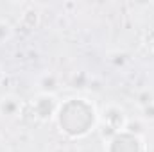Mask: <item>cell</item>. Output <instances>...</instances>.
<instances>
[{"instance_id":"cell-1","label":"cell","mask_w":154,"mask_h":152,"mask_svg":"<svg viewBox=\"0 0 154 152\" xmlns=\"http://www.w3.org/2000/svg\"><path fill=\"white\" fill-rule=\"evenodd\" d=\"M57 129L68 138H84L99 125V111L95 104L84 97H70L61 100L56 114Z\"/></svg>"},{"instance_id":"cell-2","label":"cell","mask_w":154,"mask_h":152,"mask_svg":"<svg viewBox=\"0 0 154 152\" xmlns=\"http://www.w3.org/2000/svg\"><path fill=\"white\" fill-rule=\"evenodd\" d=\"M127 122H129V116L125 113V109L122 106L115 104V102H111V104H106L102 108V111L99 113L97 131L100 132L102 140L108 141L113 136H116V134H120V132L125 131Z\"/></svg>"},{"instance_id":"cell-3","label":"cell","mask_w":154,"mask_h":152,"mask_svg":"<svg viewBox=\"0 0 154 152\" xmlns=\"http://www.w3.org/2000/svg\"><path fill=\"white\" fill-rule=\"evenodd\" d=\"M61 100L57 99V95H45V93H36L31 100V109H32V116L41 122H52L57 114Z\"/></svg>"},{"instance_id":"cell-4","label":"cell","mask_w":154,"mask_h":152,"mask_svg":"<svg viewBox=\"0 0 154 152\" xmlns=\"http://www.w3.org/2000/svg\"><path fill=\"white\" fill-rule=\"evenodd\" d=\"M104 152H145V143L142 136L124 131L104 141Z\"/></svg>"},{"instance_id":"cell-5","label":"cell","mask_w":154,"mask_h":152,"mask_svg":"<svg viewBox=\"0 0 154 152\" xmlns=\"http://www.w3.org/2000/svg\"><path fill=\"white\" fill-rule=\"evenodd\" d=\"M23 102L14 93H5L0 97V116L4 118H16L22 114Z\"/></svg>"},{"instance_id":"cell-6","label":"cell","mask_w":154,"mask_h":152,"mask_svg":"<svg viewBox=\"0 0 154 152\" xmlns=\"http://www.w3.org/2000/svg\"><path fill=\"white\" fill-rule=\"evenodd\" d=\"M38 86V93H45V95H57L59 88H61V79L54 72H45L38 77L36 81Z\"/></svg>"},{"instance_id":"cell-7","label":"cell","mask_w":154,"mask_h":152,"mask_svg":"<svg viewBox=\"0 0 154 152\" xmlns=\"http://www.w3.org/2000/svg\"><path fill=\"white\" fill-rule=\"evenodd\" d=\"M14 36V29L7 20H0V45L11 41Z\"/></svg>"},{"instance_id":"cell-8","label":"cell","mask_w":154,"mask_h":152,"mask_svg":"<svg viewBox=\"0 0 154 152\" xmlns=\"http://www.w3.org/2000/svg\"><path fill=\"white\" fill-rule=\"evenodd\" d=\"M136 104H138V108L142 109V108H145V106H149V104H154V91L152 90H142L138 95H136Z\"/></svg>"},{"instance_id":"cell-9","label":"cell","mask_w":154,"mask_h":152,"mask_svg":"<svg viewBox=\"0 0 154 152\" xmlns=\"http://www.w3.org/2000/svg\"><path fill=\"white\" fill-rule=\"evenodd\" d=\"M140 111H142V118L145 122H154V104H149V106L142 108Z\"/></svg>"},{"instance_id":"cell-10","label":"cell","mask_w":154,"mask_h":152,"mask_svg":"<svg viewBox=\"0 0 154 152\" xmlns=\"http://www.w3.org/2000/svg\"><path fill=\"white\" fill-rule=\"evenodd\" d=\"M4 81V70H2V66H0V82Z\"/></svg>"},{"instance_id":"cell-11","label":"cell","mask_w":154,"mask_h":152,"mask_svg":"<svg viewBox=\"0 0 154 152\" xmlns=\"http://www.w3.org/2000/svg\"><path fill=\"white\" fill-rule=\"evenodd\" d=\"M152 50H154V47H152Z\"/></svg>"},{"instance_id":"cell-12","label":"cell","mask_w":154,"mask_h":152,"mask_svg":"<svg viewBox=\"0 0 154 152\" xmlns=\"http://www.w3.org/2000/svg\"><path fill=\"white\" fill-rule=\"evenodd\" d=\"M4 152H5V150H4Z\"/></svg>"}]
</instances>
